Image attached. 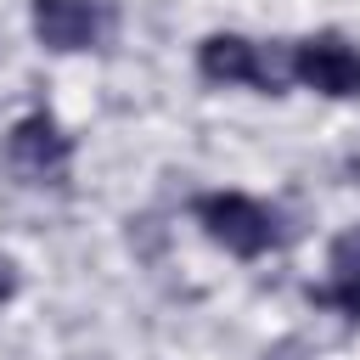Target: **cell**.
<instances>
[{"label": "cell", "mask_w": 360, "mask_h": 360, "mask_svg": "<svg viewBox=\"0 0 360 360\" xmlns=\"http://www.w3.org/2000/svg\"><path fill=\"white\" fill-rule=\"evenodd\" d=\"M6 163L28 186H62L73 169V135L56 124V112L34 107L6 129Z\"/></svg>", "instance_id": "obj_2"}, {"label": "cell", "mask_w": 360, "mask_h": 360, "mask_svg": "<svg viewBox=\"0 0 360 360\" xmlns=\"http://www.w3.org/2000/svg\"><path fill=\"white\" fill-rule=\"evenodd\" d=\"M191 219L202 225V236L214 248H225L231 259H264L281 242L276 208H264L248 191H197L191 197Z\"/></svg>", "instance_id": "obj_1"}, {"label": "cell", "mask_w": 360, "mask_h": 360, "mask_svg": "<svg viewBox=\"0 0 360 360\" xmlns=\"http://www.w3.org/2000/svg\"><path fill=\"white\" fill-rule=\"evenodd\" d=\"M17 287H22V276H17V264L0 253V304H11V298H17Z\"/></svg>", "instance_id": "obj_7"}, {"label": "cell", "mask_w": 360, "mask_h": 360, "mask_svg": "<svg viewBox=\"0 0 360 360\" xmlns=\"http://www.w3.org/2000/svg\"><path fill=\"white\" fill-rule=\"evenodd\" d=\"M28 22H34V39L56 56H73V51H90L107 28V11L96 0H28Z\"/></svg>", "instance_id": "obj_5"}, {"label": "cell", "mask_w": 360, "mask_h": 360, "mask_svg": "<svg viewBox=\"0 0 360 360\" xmlns=\"http://www.w3.org/2000/svg\"><path fill=\"white\" fill-rule=\"evenodd\" d=\"M309 298L338 309V315H349V321H360V225L332 236V248H326V287H309Z\"/></svg>", "instance_id": "obj_6"}, {"label": "cell", "mask_w": 360, "mask_h": 360, "mask_svg": "<svg viewBox=\"0 0 360 360\" xmlns=\"http://www.w3.org/2000/svg\"><path fill=\"white\" fill-rule=\"evenodd\" d=\"M287 79H298L315 96L349 101V96H360V45L332 34V28L304 34V39L287 45Z\"/></svg>", "instance_id": "obj_3"}, {"label": "cell", "mask_w": 360, "mask_h": 360, "mask_svg": "<svg viewBox=\"0 0 360 360\" xmlns=\"http://www.w3.org/2000/svg\"><path fill=\"white\" fill-rule=\"evenodd\" d=\"M197 73L208 84H248V90H264V96L281 90V68L248 34H208L197 45Z\"/></svg>", "instance_id": "obj_4"}]
</instances>
